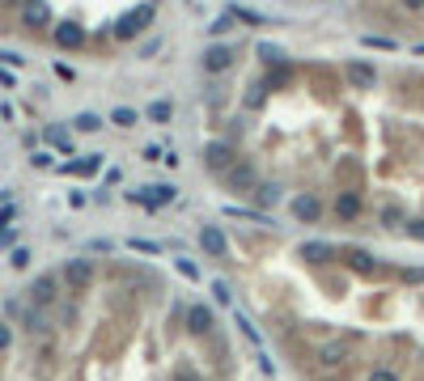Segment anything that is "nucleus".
I'll return each instance as SVG.
<instances>
[{
    "label": "nucleus",
    "instance_id": "f257e3e1",
    "mask_svg": "<svg viewBox=\"0 0 424 381\" xmlns=\"http://www.w3.org/2000/svg\"><path fill=\"white\" fill-rule=\"evenodd\" d=\"M221 187H225L230 195H251L255 187H259V170L251 165V161H234L230 170H221Z\"/></svg>",
    "mask_w": 424,
    "mask_h": 381
},
{
    "label": "nucleus",
    "instance_id": "f03ea898",
    "mask_svg": "<svg viewBox=\"0 0 424 381\" xmlns=\"http://www.w3.org/2000/svg\"><path fill=\"white\" fill-rule=\"evenodd\" d=\"M289 212H293L297 220L314 224V220H322V212H327V208H322V199H318V195L302 191V195H293V199H289Z\"/></svg>",
    "mask_w": 424,
    "mask_h": 381
},
{
    "label": "nucleus",
    "instance_id": "7ed1b4c3",
    "mask_svg": "<svg viewBox=\"0 0 424 381\" xmlns=\"http://www.w3.org/2000/svg\"><path fill=\"white\" fill-rule=\"evenodd\" d=\"M64 284H68L72 292H85V288L93 284V263H89V259H68V263H64Z\"/></svg>",
    "mask_w": 424,
    "mask_h": 381
},
{
    "label": "nucleus",
    "instance_id": "20e7f679",
    "mask_svg": "<svg viewBox=\"0 0 424 381\" xmlns=\"http://www.w3.org/2000/svg\"><path fill=\"white\" fill-rule=\"evenodd\" d=\"M331 212H335V220H361V212H365V195H361V191H339L335 203H331Z\"/></svg>",
    "mask_w": 424,
    "mask_h": 381
},
{
    "label": "nucleus",
    "instance_id": "39448f33",
    "mask_svg": "<svg viewBox=\"0 0 424 381\" xmlns=\"http://www.w3.org/2000/svg\"><path fill=\"white\" fill-rule=\"evenodd\" d=\"M56 297H60V279L47 271V275H38L34 284H30V305H38V310H47V305H56Z\"/></svg>",
    "mask_w": 424,
    "mask_h": 381
},
{
    "label": "nucleus",
    "instance_id": "423d86ee",
    "mask_svg": "<svg viewBox=\"0 0 424 381\" xmlns=\"http://www.w3.org/2000/svg\"><path fill=\"white\" fill-rule=\"evenodd\" d=\"M348 356H353V339H327V343H318V365H327V369L344 365Z\"/></svg>",
    "mask_w": 424,
    "mask_h": 381
},
{
    "label": "nucleus",
    "instance_id": "0eeeda50",
    "mask_svg": "<svg viewBox=\"0 0 424 381\" xmlns=\"http://www.w3.org/2000/svg\"><path fill=\"white\" fill-rule=\"evenodd\" d=\"M187 326H191V335H199V339H208L212 335V310L208 305H187Z\"/></svg>",
    "mask_w": 424,
    "mask_h": 381
},
{
    "label": "nucleus",
    "instance_id": "6e6552de",
    "mask_svg": "<svg viewBox=\"0 0 424 381\" xmlns=\"http://www.w3.org/2000/svg\"><path fill=\"white\" fill-rule=\"evenodd\" d=\"M199 246H204V254H212V259H225V250H230L225 233H221L216 224H204V229H199Z\"/></svg>",
    "mask_w": 424,
    "mask_h": 381
},
{
    "label": "nucleus",
    "instance_id": "1a4fd4ad",
    "mask_svg": "<svg viewBox=\"0 0 424 381\" xmlns=\"http://www.w3.org/2000/svg\"><path fill=\"white\" fill-rule=\"evenodd\" d=\"M199 64H204V72H225L234 64V56H230V47H208Z\"/></svg>",
    "mask_w": 424,
    "mask_h": 381
},
{
    "label": "nucleus",
    "instance_id": "9d476101",
    "mask_svg": "<svg viewBox=\"0 0 424 381\" xmlns=\"http://www.w3.org/2000/svg\"><path fill=\"white\" fill-rule=\"evenodd\" d=\"M297 254H302V259H310V263H322V259H331V254H335V246H331V242H306Z\"/></svg>",
    "mask_w": 424,
    "mask_h": 381
},
{
    "label": "nucleus",
    "instance_id": "9b49d317",
    "mask_svg": "<svg viewBox=\"0 0 424 381\" xmlns=\"http://www.w3.org/2000/svg\"><path fill=\"white\" fill-rule=\"evenodd\" d=\"M348 254H353L348 263H353L357 271H365V275H378V263H373V254H369V250H348Z\"/></svg>",
    "mask_w": 424,
    "mask_h": 381
},
{
    "label": "nucleus",
    "instance_id": "f8f14e48",
    "mask_svg": "<svg viewBox=\"0 0 424 381\" xmlns=\"http://www.w3.org/2000/svg\"><path fill=\"white\" fill-rule=\"evenodd\" d=\"M98 165H102V161H98V157H89V161H72V165H64L68 174H93Z\"/></svg>",
    "mask_w": 424,
    "mask_h": 381
},
{
    "label": "nucleus",
    "instance_id": "ddd939ff",
    "mask_svg": "<svg viewBox=\"0 0 424 381\" xmlns=\"http://www.w3.org/2000/svg\"><path fill=\"white\" fill-rule=\"evenodd\" d=\"M9 263H13L17 271H21V267H30V250H26V246H17V250L9 254Z\"/></svg>",
    "mask_w": 424,
    "mask_h": 381
},
{
    "label": "nucleus",
    "instance_id": "4468645a",
    "mask_svg": "<svg viewBox=\"0 0 424 381\" xmlns=\"http://www.w3.org/2000/svg\"><path fill=\"white\" fill-rule=\"evenodd\" d=\"M148 119H153V123H166V119H170V102H153V111H148Z\"/></svg>",
    "mask_w": 424,
    "mask_h": 381
},
{
    "label": "nucleus",
    "instance_id": "2eb2a0df",
    "mask_svg": "<svg viewBox=\"0 0 424 381\" xmlns=\"http://www.w3.org/2000/svg\"><path fill=\"white\" fill-rule=\"evenodd\" d=\"M365 381H399V373H394V369H386V365H382V369H373V373H369V377H365Z\"/></svg>",
    "mask_w": 424,
    "mask_h": 381
},
{
    "label": "nucleus",
    "instance_id": "dca6fc26",
    "mask_svg": "<svg viewBox=\"0 0 424 381\" xmlns=\"http://www.w3.org/2000/svg\"><path fill=\"white\" fill-rule=\"evenodd\" d=\"M77 127H81V132H98V127H102V119H98V115H81Z\"/></svg>",
    "mask_w": 424,
    "mask_h": 381
},
{
    "label": "nucleus",
    "instance_id": "f3484780",
    "mask_svg": "<svg viewBox=\"0 0 424 381\" xmlns=\"http://www.w3.org/2000/svg\"><path fill=\"white\" fill-rule=\"evenodd\" d=\"M174 267H179V271H183L187 279H199V267H195V263H187V259H179V263H174Z\"/></svg>",
    "mask_w": 424,
    "mask_h": 381
},
{
    "label": "nucleus",
    "instance_id": "a211bd4d",
    "mask_svg": "<svg viewBox=\"0 0 424 381\" xmlns=\"http://www.w3.org/2000/svg\"><path fill=\"white\" fill-rule=\"evenodd\" d=\"M115 123H119V127H132V123H136V111H115Z\"/></svg>",
    "mask_w": 424,
    "mask_h": 381
},
{
    "label": "nucleus",
    "instance_id": "6ab92c4d",
    "mask_svg": "<svg viewBox=\"0 0 424 381\" xmlns=\"http://www.w3.org/2000/svg\"><path fill=\"white\" fill-rule=\"evenodd\" d=\"M212 292H216V301H225V305H230V288H225V279H216Z\"/></svg>",
    "mask_w": 424,
    "mask_h": 381
},
{
    "label": "nucleus",
    "instance_id": "aec40b11",
    "mask_svg": "<svg viewBox=\"0 0 424 381\" xmlns=\"http://www.w3.org/2000/svg\"><path fill=\"white\" fill-rule=\"evenodd\" d=\"M9 343H13V330H9V326H5V322H0V351H5V347H9Z\"/></svg>",
    "mask_w": 424,
    "mask_h": 381
},
{
    "label": "nucleus",
    "instance_id": "412c9836",
    "mask_svg": "<svg viewBox=\"0 0 424 381\" xmlns=\"http://www.w3.org/2000/svg\"><path fill=\"white\" fill-rule=\"evenodd\" d=\"M408 224H412V238H420V242H424V220H408Z\"/></svg>",
    "mask_w": 424,
    "mask_h": 381
}]
</instances>
